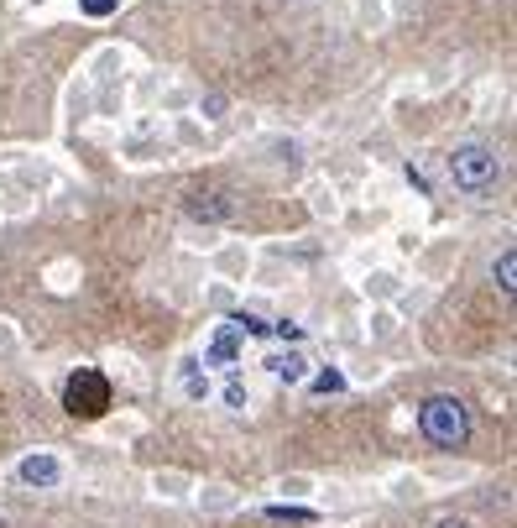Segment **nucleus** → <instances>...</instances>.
Listing matches in <instances>:
<instances>
[{"label":"nucleus","instance_id":"1","mask_svg":"<svg viewBox=\"0 0 517 528\" xmlns=\"http://www.w3.org/2000/svg\"><path fill=\"white\" fill-rule=\"evenodd\" d=\"M418 429H423V440H429V445L460 450L470 440V408L455 393H434L429 403L418 408Z\"/></svg>","mask_w":517,"mask_h":528},{"label":"nucleus","instance_id":"2","mask_svg":"<svg viewBox=\"0 0 517 528\" xmlns=\"http://www.w3.org/2000/svg\"><path fill=\"white\" fill-rule=\"evenodd\" d=\"M444 168H450L455 189L491 194V189H497V178H502V157H497V147H486V142H465V147H455L450 157H444Z\"/></svg>","mask_w":517,"mask_h":528},{"label":"nucleus","instance_id":"3","mask_svg":"<svg viewBox=\"0 0 517 528\" xmlns=\"http://www.w3.org/2000/svg\"><path fill=\"white\" fill-rule=\"evenodd\" d=\"M63 408L74 413V419H100V413L110 408V382L94 372V366H79L63 387Z\"/></svg>","mask_w":517,"mask_h":528},{"label":"nucleus","instance_id":"4","mask_svg":"<svg viewBox=\"0 0 517 528\" xmlns=\"http://www.w3.org/2000/svg\"><path fill=\"white\" fill-rule=\"evenodd\" d=\"M183 210L194 215V220H204V225H215V220H230L235 215V194L230 189H194Z\"/></svg>","mask_w":517,"mask_h":528},{"label":"nucleus","instance_id":"5","mask_svg":"<svg viewBox=\"0 0 517 528\" xmlns=\"http://www.w3.org/2000/svg\"><path fill=\"white\" fill-rule=\"evenodd\" d=\"M21 481H27V487H58L63 481V466L53 461V455H27V461H21Z\"/></svg>","mask_w":517,"mask_h":528},{"label":"nucleus","instance_id":"6","mask_svg":"<svg viewBox=\"0 0 517 528\" xmlns=\"http://www.w3.org/2000/svg\"><path fill=\"white\" fill-rule=\"evenodd\" d=\"M267 372L277 377V382H309V356L303 351H277V356H267Z\"/></svg>","mask_w":517,"mask_h":528},{"label":"nucleus","instance_id":"7","mask_svg":"<svg viewBox=\"0 0 517 528\" xmlns=\"http://www.w3.org/2000/svg\"><path fill=\"white\" fill-rule=\"evenodd\" d=\"M235 361H241V335L230 325H220V335L209 340V351H204V366H235Z\"/></svg>","mask_w":517,"mask_h":528},{"label":"nucleus","instance_id":"8","mask_svg":"<svg viewBox=\"0 0 517 528\" xmlns=\"http://www.w3.org/2000/svg\"><path fill=\"white\" fill-rule=\"evenodd\" d=\"M491 278H497V288H502V293H517V251H512V246L502 251L497 262H491Z\"/></svg>","mask_w":517,"mask_h":528},{"label":"nucleus","instance_id":"9","mask_svg":"<svg viewBox=\"0 0 517 528\" xmlns=\"http://www.w3.org/2000/svg\"><path fill=\"white\" fill-rule=\"evenodd\" d=\"M230 330H235V335H267L272 325H267V319H256V314H235Z\"/></svg>","mask_w":517,"mask_h":528},{"label":"nucleus","instance_id":"10","mask_svg":"<svg viewBox=\"0 0 517 528\" xmlns=\"http://www.w3.org/2000/svg\"><path fill=\"white\" fill-rule=\"evenodd\" d=\"M314 393H345V377L340 372H319L314 377Z\"/></svg>","mask_w":517,"mask_h":528},{"label":"nucleus","instance_id":"11","mask_svg":"<svg viewBox=\"0 0 517 528\" xmlns=\"http://www.w3.org/2000/svg\"><path fill=\"white\" fill-rule=\"evenodd\" d=\"M272 518H288V523H314V513L309 508H282V502H277V508H267Z\"/></svg>","mask_w":517,"mask_h":528},{"label":"nucleus","instance_id":"12","mask_svg":"<svg viewBox=\"0 0 517 528\" xmlns=\"http://www.w3.org/2000/svg\"><path fill=\"white\" fill-rule=\"evenodd\" d=\"M225 403H230V408H246V382H241V377L225 382Z\"/></svg>","mask_w":517,"mask_h":528},{"label":"nucleus","instance_id":"13","mask_svg":"<svg viewBox=\"0 0 517 528\" xmlns=\"http://www.w3.org/2000/svg\"><path fill=\"white\" fill-rule=\"evenodd\" d=\"M183 377H188V398H204V393H209V382L194 372V361H188V372H183Z\"/></svg>","mask_w":517,"mask_h":528},{"label":"nucleus","instance_id":"14","mask_svg":"<svg viewBox=\"0 0 517 528\" xmlns=\"http://www.w3.org/2000/svg\"><path fill=\"white\" fill-rule=\"evenodd\" d=\"M79 11H84V16H110L115 0H79Z\"/></svg>","mask_w":517,"mask_h":528},{"label":"nucleus","instance_id":"15","mask_svg":"<svg viewBox=\"0 0 517 528\" xmlns=\"http://www.w3.org/2000/svg\"><path fill=\"white\" fill-rule=\"evenodd\" d=\"M434 528H470L465 518H444V523H434Z\"/></svg>","mask_w":517,"mask_h":528}]
</instances>
